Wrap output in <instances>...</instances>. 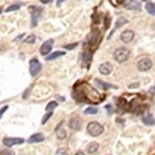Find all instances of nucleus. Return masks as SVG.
I'll use <instances>...</instances> for the list:
<instances>
[{
  "label": "nucleus",
  "instance_id": "obj_1",
  "mask_svg": "<svg viewBox=\"0 0 155 155\" xmlns=\"http://www.w3.org/2000/svg\"><path fill=\"white\" fill-rule=\"evenodd\" d=\"M74 98L78 101L86 102L87 103L98 104L103 100L102 95L88 83H82L78 86V89L74 91Z\"/></svg>",
  "mask_w": 155,
  "mask_h": 155
},
{
  "label": "nucleus",
  "instance_id": "obj_2",
  "mask_svg": "<svg viewBox=\"0 0 155 155\" xmlns=\"http://www.w3.org/2000/svg\"><path fill=\"white\" fill-rule=\"evenodd\" d=\"M130 54V51H129L127 48H121L115 51L113 56H114L115 60L116 61L119 62V63H124L128 60Z\"/></svg>",
  "mask_w": 155,
  "mask_h": 155
},
{
  "label": "nucleus",
  "instance_id": "obj_3",
  "mask_svg": "<svg viewBox=\"0 0 155 155\" xmlns=\"http://www.w3.org/2000/svg\"><path fill=\"white\" fill-rule=\"evenodd\" d=\"M87 130L92 137H99L104 132V128L97 122H91L87 126Z\"/></svg>",
  "mask_w": 155,
  "mask_h": 155
},
{
  "label": "nucleus",
  "instance_id": "obj_4",
  "mask_svg": "<svg viewBox=\"0 0 155 155\" xmlns=\"http://www.w3.org/2000/svg\"><path fill=\"white\" fill-rule=\"evenodd\" d=\"M42 69V65L41 62L37 60V58H33L30 61V73L31 76L35 77Z\"/></svg>",
  "mask_w": 155,
  "mask_h": 155
},
{
  "label": "nucleus",
  "instance_id": "obj_5",
  "mask_svg": "<svg viewBox=\"0 0 155 155\" xmlns=\"http://www.w3.org/2000/svg\"><path fill=\"white\" fill-rule=\"evenodd\" d=\"M2 143L7 147H12L14 145H19L24 143V139L20 137H5L2 140Z\"/></svg>",
  "mask_w": 155,
  "mask_h": 155
},
{
  "label": "nucleus",
  "instance_id": "obj_6",
  "mask_svg": "<svg viewBox=\"0 0 155 155\" xmlns=\"http://www.w3.org/2000/svg\"><path fill=\"white\" fill-rule=\"evenodd\" d=\"M152 66H153V63L150 58L141 59L137 64V68L140 71H147L150 70Z\"/></svg>",
  "mask_w": 155,
  "mask_h": 155
},
{
  "label": "nucleus",
  "instance_id": "obj_7",
  "mask_svg": "<svg viewBox=\"0 0 155 155\" xmlns=\"http://www.w3.org/2000/svg\"><path fill=\"white\" fill-rule=\"evenodd\" d=\"M53 45H54L53 40H49V41H45V42L41 45V49H40L41 54L46 55L48 54H49L51 51V50H52Z\"/></svg>",
  "mask_w": 155,
  "mask_h": 155
},
{
  "label": "nucleus",
  "instance_id": "obj_8",
  "mask_svg": "<svg viewBox=\"0 0 155 155\" xmlns=\"http://www.w3.org/2000/svg\"><path fill=\"white\" fill-rule=\"evenodd\" d=\"M134 36H135V34H134V31L127 30L122 33L121 36H120V39L124 43L128 44V43H130L134 40Z\"/></svg>",
  "mask_w": 155,
  "mask_h": 155
},
{
  "label": "nucleus",
  "instance_id": "obj_9",
  "mask_svg": "<svg viewBox=\"0 0 155 155\" xmlns=\"http://www.w3.org/2000/svg\"><path fill=\"white\" fill-rule=\"evenodd\" d=\"M99 35H100V32H99V30L95 29V30H92V32L88 34V37H87L88 43L91 45H95L96 44L97 41L99 40Z\"/></svg>",
  "mask_w": 155,
  "mask_h": 155
},
{
  "label": "nucleus",
  "instance_id": "obj_10",
  "mask_svg": "<svg viewBox=\"0 0 155 155\" xmlns=\"http://www.w3.org/2000/svg\"><path fill=\"white\" fill-rule=\"evenodd\" d=\"M95 83L98 88H101L102 90H108L110 89V88H118L117 86H115V85H113L112 84H109V83L105 82V81H102L99 78L95 79Z\"/></svg>",
  "mask_w": 155,
  "mask_h": 155
},
{
  "label": "nucleus",
  "instance_id": "obj_11",
  "mask_svg": "<svg viewBox=\"0 0 155 155\" xmlns=\"http://www.w3.org/2000/svg\"><path fill=\"white\" fill-rule=\"evenodd\" d=\"M113 65L109 62H105V63L102 64L99 68V70L102 74L104 75H108L112 72L113 71Z\"/></svg>",
  "mask_w": 155,
  "mask_h": 155
},
{
  "label": "nucleus",
  "instance_id": "obj_12",
  "mask_svg": "<svg viewBox=\"0 0 155 155\" xmlns=\"http://www.w3.org/2000/svg\"><path fill=\"white\" fill-rule=\"evenodd\" d=\"M69 126L74 130H79L81 127V120L78 117H73L69 122Z\"/></svg>",
  "mask_w": 155,
  "mask_h": 155
},
{
  "label": "nucleus",
  "instance_id": "obj_13",
  "mask_svg": "<svg viewBox=\"0 0 155 155\" xmlns=\"http://www.w3.org/2000/svg\"><path fill=\"white\" fill-rule=\"evenodd\" d=\"M125 8L129 10H140L141 9V4L135 0H129L125 5Z\"/></svg>",
  "mask_w": 155,
  "mask_h": 155
},
{
  "label": "nucleus",
  "instance_id": "obj_14",
  "mask_svg": "<svg viewBox=\"0 0 155 155\" xmlns=\"http://www.w3.org/2000/svg\"><path fill=\"white\" fill-rule=\"evenodd\" d=\"M44 140V137L42 134H35L28 139V143H40Z\"/></svg>",
  "mask_w": 155,
  "mask_h": 155
},
{
  "label": "nucleus",
  "instance_id": "obj_15",
  "mask_svg": "<svg viewBox=\"0 0 155 155\" xmlns=\"http://www.w3.org/2000/svg\"><path fill=\"white\" fill-rule=\"evenodd\" d=\"M34 8V10L32 11L30 10L31 12V18H32V27H36L37 25V20H38V18L40 16V14H41V10H39V9H36V7H33Z\"/></svg>",
  "mask_w": 155,
  "mask_h": 155
},
{
  "label": "nucleus",
  "instance_id": "obj_16",
  "mask_svg": "<svg viewBox=\"0 0 155 155\" xmlns=\"http://www.w3.org/2000/svg\"><path fill=\"white\" fill-rule=\"evenodd\" d=\"M143 123L146 125L148 126H152L155 124V119L153 118V116L151 114H147L144 116L142 119Z\"/></svg>",
  "mask_w": 155,
  "mask_h": 155
},
{
  "label": "nucleus",
  "instance_id": "obj_17",
  "mask_svg": "<svg viewBox=\"0 0 155 155\" xmlns=\"http://www.w3.org/2000/svg\"><path fill=\"white\" fill-rule=\"evenodd\" d=\"M65 52L64 51H55V52H53L51 54L48 55L46 58V61H53L55 60L56 58H60V57L64 56L65 54Z\"/></svg>",
  "mask_w": 155,
  "mask_h": 155
},
{
  "label": "nucleus",
  "instance_id": "obj_18",
  "mask_svg": "<svg viewBox=\"0 0 155 155\" xmlns=\"http://www.w3.org/2000/svg\"><path fill=\"white\" fill-rule=\"evenodd\" d=\"M99 147V144L97 142H92L88 144V147H87V150L89 153H94L98 150Z\"/></svg>",
  "mask_w": 155,
  "mask_h": 155
},
{
  "label": "nucleus",
  "instance_id": "obj_19",
  "mask_svg": "<svg viewBox=\"0 0 155 155\" xmlns=\"http://www.w3.org/2000/svg\"><path fill=\"white\" fill-rule=\"evenodd\" d=\"M57 137L60 140H63L67 136V132L64 129L61 128V127H58L57 128Z\"/></svg>",
  "mask_w": 155,
  "mask_h": 155
},
{
  "label": "nucleus",
  "instance_id": "obj_20",
  "mask_svg": "<svg viewBox=\"0 0 155 155\" xmlns=\"http://www.w3.org/2000/svg\"><path fill=\"white\" fill-rule=\"evenodd\" d=\"M146 8L147 11L148 12V13H150L152 16H155V4L153 2H147L146 4Z\"/></svg>",
  "mask_w": 155,
  "mask_h": 155
},
{
  "label": "nucleus",
  "instance_id": "obj_21",
  "mask_svg": "<svg viewBox=\"0 0 155 155\" xmlns=\"http://www.w3.org/2000/svg\"><path fill=\"white\" fill-rule=\"evenodd\" d=\"M146 107L147 106L145 105H140V106H137V107L136 108L135 110H134V113H135L136 116H140V115H142L146 110Z\"/></svg>",
  "mask_w": 155,
  "mask_h": 155
},
{
  "label": "nucleus",
  "instance_id": "obj_22",
  "mask_svg": "<svg viewBox=\"0 0 155 155\" xmlns=\"http://www.w3.org/2000/svg\"><path fill=\"white\" fill-rule=\"evenodd\" d=\"M58 106V102H54V101L50 102L46 107V111L52 112V110H53L54 109H55V108H56Z\"/></svg>",
  "mask_w": 155,
  "mask_h": 155
},
{
  "label": "nucleus",
  "instance_id": "obj_23",
  "mask_svg": "<svg viewBox=\"0 0 155 155\" xmlns=\"http://www.w3.org/2000/svg\"><path fill=\"white\" fill-rule=\"evenodd\" d=\"M127 23H128V21L126 19H124V18H119L116 22V28H119V27L124 26V24H126Z\"/></svg>",
  "mask_w": 155,
  "mask_h": 155
},
{
  "label": "nucleus",
  "instance_id": "obj_24",
  "mask_svg": "<svg viewBox=\"0 0 155 155\" xmlns=\"http://www.w3.org/2000/svg\"><path fill=\"white\" fill-rule=\"evenodd\" d=\"M98 113V109H95L94 107H88L85 110L84 113L85 115H93V114H96Z\"/></svg>",
  "mask_w": 155,
  "mask_h": 155
},
{
  "label": "nucleus",
  "instance_id": "obj_25",
  "mask_svg": "<svg viewBox=\"0 0 155 155\" xmlns=\"http://www.w3.org/2000/svg\"><path fill=\"white\" fill-rule=\"evenodd\" d=\"M36 41V37L34 35H30L24 40V42L27 44H34Z\"/></svg>",
  "mask_w": 155,
  "mask_h": 155
},
{
  "label": "nucleus",
  "instance_id": "obj_26",
  "mask_svg": "<svg viewBox=\"0 0 155 155\" xmlns=\"http://www.w3.org/2000/svg\"><path fill=\"white\" fill-rule=\"evenodd\" d=\"M19 8H20L19 5H18V4H14V5H10V6H9L7 9H5V12H12V11L18 10V9H19Z\"/></svg>",
  "mask_w": 155,
  "mask_h": 155
},
{
  "label": "nucleus",
  "instance_id": "obj_27",
  "mask_svg": "<svg viewBox=\"0 0 155 155\" xmlns=\"http://www.w3.org/2000/svg\"><path fill=\"white\" fill-rule=\"evenodd\" d=\"M55 155H68L67 150L64 148H59L55 153Z\"/></svg>",
  "mask_w": 155,
  "mask_h": 155
},
{
  "label": "nucleus",
  "instance_id": "obj_28",
  "mask_svg": "<svg viewBox=\"0 0 155 155\" xmlns=\"http://www.w3.org/2000/svg\"><path fill=\"white\" fill-rule=\"evenodd\" d=\"M0 155H16L15 153L12 150H8V149H5L2 150V151L0 152Z\"/></svg>",
  "mask_w": 155,
  "mask_h": 155
},
{
  "label": "nucleus",
  "instance_id": "obj_29",
  "mask_svg": "<svg viewBox=\"0 0 155 155\" xmlns=\"http://www.w3.org/2000/svg\"><path fill=\"white\" fill-rule=\"evenodd\" d=\"M78 43H74V44H68V45H66V46H64V48L67 50H69V51H71V50H73L74 49V48H76V47L78 46Z\"/></svg>",
  "mask_w": 155,
  "mask_h": 155
},
{
  "label": "nucleus",
  "instance_id": "obj_30",
  "mask_svg": "<svg viewBox=\"0 0 155 155\" xmlns=\"http://www.w3.org/2000/svg\"><path fill=\"white\" fill-rule=\"evenodd\" d=\"M51 115H52V112H50V113H48V114L44 115V116L43 117V120H42V124H46L47 121L49 120V118L51 116Z\"/></svg>",
  "mask_w": 155,
  "mask_h": 155
},
{
  "label": "nucleus",
  "instance_id": "obj_31",
  "mask_svg": "<svg viewBox=\"0 0 155 155\" xmlns=\"http://www.w3.org/2000/svg\"><path fill=\"white\" fill-rule=\"evenodd\" d=\"M91 58H92L91 54H89L87 53V52H85V53L83 54V59H84V61H85L91 60Z\"/></svg>",
  "mask_w": 155,
  "mask_h": 155
},
{
  "label": "nucleus",
  "instance_id": "obj_32",
  "mask_svg": "<svg viewBox=\"0 0 155 155\" xmlns=\"http://www.w3.org/2000/svg\"><path fill=\"white\" fill-rule=\"evenodd\" d=\"M105 108H106V110H107L108 113H109V115H111L112 113H113V106H112L111 105H110V104L106 105V106H105Z\"/></svg>",
  "mask_w": 155,
  "mask_h": 155
},
{
  "label": "nucleus",
  "instance_id": "obj_33",
  "mask_svg": "<svg viewBox=\"0 0 155 155\" xmlns=\"http://www.w3.org/2000/svg\"><path fill=\"white\" fill-rule=\"evenodd\" d=\"M8 108H9V106H4V107H2V109H0V120H1V118L2 117V116H3L4 113H5V111L7 110Z\"/></svg>",
  "mask_w": 155,
  "mask_h": 155
},
{
  "label": "nucleus",
  "instance_id": "obj_34",
  "mask_svg": "<svg viewBox=\"0 0 155 155\" xmlns=\"http://www.w3.org/2000/svg\"><path fill=\"white\" fill-rule=\"evenodd\" d=\"M109 26H110V19L108 20V17H106V19H105V27H106V29H108Z\"/></svg>",
  "mask_w": 155,
  "mask_h": 155
},
{
  "label": "nucleus",
  "instance_id": "obj_35",
  "mask_svg": "<svg viewBox=\"0 0 155 155\" xmlns=\"http://www.w3.org/2000/svg\"><path fill=\"white\" fill-rule=\"evenodd\" d=\"M53 0H41V2H42L43 4H48V3H51Z\"/></svg>",
  "mask_w": 155,
  "mask_h": 155
},
{
  "label": "nucleus",
  "instance_id": "obj_36",
  "mask_svg": "<svg viewBox=\"0 0 155 155\" xmlns=\"http://www.w3.org/2000/svg\"><path fill=\"white\" fill-rule=\"evenodd\" d=\"M23 37H24V34H21V35H19V37H16V38L15 39V41H19V40H20V39H21V38H23Z\"/></svg>",
  "mask_w": 155,
  "mask_h": 155
},
{
  "label": "nucleus",
  "instance_id": "obj_37",
  "mask_svg": "<svg viewBox=\"0 0 155 155\" xmlns=\"http://www.w3.org/2000/svg\"><path fill=\"white\" fill-rule=\"evenodd\" d=\"M125 0H116V2L118 4H124Z\"/></svg>",
  "mask_w": 155,
  "mask_h": 155
},
{
  "label": "nucleus",
  "instance_id": "obj_38",
  "mask_svg": "<svg viewBox=\"0 0 155 155\" xmlns=\"http://www.w3.org/2000/svg\"><path fill=\"white\" fill-rule=\"evenodd\" d=\"M64 0H57V5H58H58H60L62 3V2H64Z\"/></svg>",
  "mask_w": 155,
  "mask_h": 155
},
{
  "label": "nucleus",
  "instance_id": "obj_39",
  "mask_svg": "<svg viewBox=\"0 0 155 155\" xmlns=\"http://www.w3.org/2000/svg\"><path fill=\"white\" fill-rule=\"evenodd\" d=\"M75 155H85V154L84 153H82V152H78Z\"/></svg>",
  "mask_w": 155,
  "mask_h": 155
},
{
  "label": "nucleus",
  "instance_id": "obj_40",
  "mask_svg": "<svg viewBox=\"0 0 155 155\" xmlns=\"http://www.w3.org/2000/svg\"><path fill=\"white\" fill-rule=\"evenodd\" d=\"M2 13V8H0V14Z\"/></svg>",
  "mask_w": 155,
  "mask_h": 155
},
{
  "label": "nucleus",
  "instance_id": "obj_41",
  "mask_svg": "<svg viewBox=\"0 0 155 155\" xmlns=\"http://www.w3.org/2000/svg\"><path fill=\"white\" fill-rule=\"evenodd\" d=\"M154 155H155V154H154Z\"/></svg>",
  "mask_w": 155,
  "mask_h": 155
}]
</instances>
